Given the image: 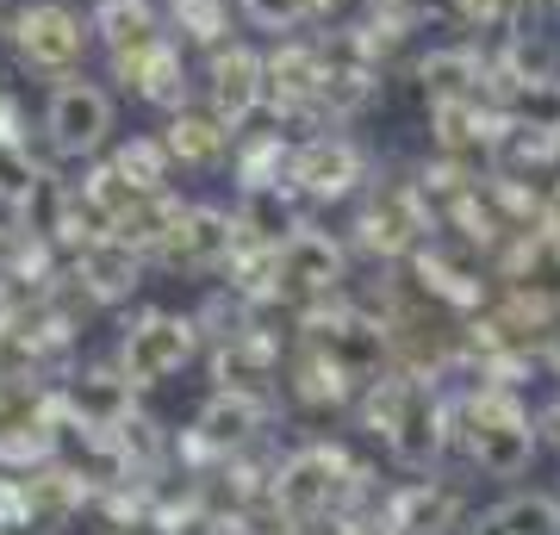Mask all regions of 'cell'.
<instances>
[{
    "label": "cell",
    "instance_id": "obj_34",
    "mask_svg": "<svg viewBox=\"0 0 560 535\" xmlns=\"http://www.w3.org/2000/svg\"><path fill=\"white\" fill-rule=\"evenodd\" d=\"M548 199H555V206H560V175H555V187H548Z\"/></svg>",
    "mask_w": 560,
    "mask_h": 535
},
{
    "label": "cell",
    "instance_id": "obj_22",
    "mask_svg": "<svg viewBox=\"0 0 560 535\" xmlns=\"http://www.w3.org/2000/svg\"><path fill=\"white\" fill-rule=\"evenodd\" d=\"M162 20H168V32L180 38V50H187V57H194V50H200V57H212L219 44L237 38L243 13H237V0H168V13H162Z\"/></svg>",
    "mask_w": 560,
    "mask_h": 535
},
{
    "label": "cell",
    "instance_id": "obj_30",
    "mask_svg": "<svg viewBox=\"0 0 560 535\" xmlns=\"http://www.w3.org/2000/svg\"><path fill=\"white\" fill-rule=\"evenodd\" d=\"M541 437H548V442H555V449H560V405H555V411H548V417H541Z\"/></svg>",
    "mask_w": 560,
    "mask_h": 535
},
{
    "label": "cell",
    "instance_id": "obj_26",
    "mask_svg": "<svg viewBox=\"0 0 560 535\" xmlns=\"http://www.w3.org/2000/svg\"><path fill=\"white\" fill-rule=\"evenodd\" d=\"M330 7L337 0H237V13L256 32H275V38H287V32H305V25L330 20Z\"/></svg>",
    "mask_w": 560,
    "mask_h": 535
},
{
    "label": "cell",
    "instance_id": "obj_35",
    "mask_svg": "<svg viewBox=\"0 0 560 535\" xmlns=\"http://www.w3.org/2000/svg\"><path fill=\"white\" fill-rule=\"evenodd\" d=\"M555 131H560V119H555Z\"/></svg>",
    "mask_w": 560,
    "mask_h": 535
},
{
    "label": "cell",
    "instance_id": "obj_11",
    "mask_svg": "<svg viewBox=\"0 0 560 535\" xmlns=\"http://www.w3.org/2000/svg\"><path fill=\"white\" fill-rule=\"evenodd\" d=\"M200 349V317H180V312H143L119 342V374L131 386H162L168 374H180Z\"/></svg>",
    "mask_w": 560,
    "mask_h": 535
},
{
    "label": "cell",
    "instance_id": "obj_5",
    "mask_svg": "<svg viewBox=\"0 0 560 535\" xmlns=\"http://www.w3.org/2000/svg\"><path fill=\"white\" fill-rule=\"evenodd\" d=\"M342 280H349V256H342V243L330 237V231L300 224V231L275 249V305H293L300 317L337 305Z\"/></svg>",
    "mask_w": 560,
    "mask_h": 535
},
{
    "label": "cell",
    "instance_id": "obj_15",
    "mask_svg": "<svg viewBox=\"0 0 560 535\" xmlns=\"http://www.w3.org/2000/svg\"><path fill=\"white\" fill-rule=\"evenodd\" d=\"M162 150H168V156H175V168H224V162H231V143H237V131H231V125L219 119V113H212V106H206L200 94L187 100V106H175V113H162Z\"/></svg>",
    "mask_w": 560,
    "mask_h": 535
},
{
    "label": "cell",
    "instance_id": "obj_13",
    "mask_svg": "<svg viewBox=\"0 0 560 535\" xmlns=\"http://www.w3.org/2000/svg\"><path fill=\"white\" fill-rule=\"evenodd\" d=\"M62 268H69V287H75L88 305H119V299H131L143 287L150 256L131 249V243H119V237H88L62 256Z\"/></svg>",
    "mask_w": 560,
    "mask_h": 535
},
{
    "label": "cell",
    "instance_id": "obj_10",
    "mask_svg": "<svg viewBox=\"0 0 560 535\" xmlns=\"http://www.w3.org/2000/svg\"><path fill=\"white\" fill-rule=\"evenodd\" d=\"M106 75L119 81L131 100L156 106V113H175V106H187V100L200 94L194 57L180 50L175 32H162V38L138 44V50H125V57H106Z\"/></svg>",
    "mask_w": 560,
    "mask_h": 535
},
{
    "label": "cell",
    "instance_id": "obj_18",
    "mask_svg": "<svg viewBox=\"0 0 560 535\" xmlns=\"http://www.w3.org/2000/svg\"><path fill=\"white\" fill-rule=\"evenodd\" d=\"M62 417H75L62 430H119L138 417V386L119 368H88L62 386Z\"/></svg>",
    "mask_w": 560,
    "mask_h": 535
},
{
    "label": "cell",
    "instance_id": "obj_27",
    "mask_svg": "<svg viewBox=\"0 0 560 535\" xmlns=\"http://www.w3.org/2000/svg\"><path fill=\"white\" fill-rule=\"evenodd\" d=\"M38 175H44V162L32 156V143L0 138V206H7V212H20L25 194L38 187Z\"/></svg>",
    "mask_w": 560,
    "mask_h": 535
},
{
    "label": "cell",
    "instance_id": "obj_31",
    "mask_svg": "<svg viewBox=\"0 0 560 535\" xmlns=\"http://www.w3.org/2000/svg\"><path fill=\"white\" fill-rule=\"evenodd\" d=\"M7 106H13V88H7V81H0V113H7Z\"/></svg>",
    "mask_w": 560,
    "mask_h": 535
},
{
    "label": "cell",
    "instance_id": "obj_23",
    "mask_svg": "<svg viewBox=\"0 0 560 535\" xmlns=\"http://www.w3.org/2000/svg\"><path fill=\"white\" fill-rule=\"evenodd\" d=\"M293 131H280V125H268V131H249L243 125L237 143H231V175H237V187H275V181H287V162H293Z\"/></svg>",
    "mask_w": 560,
    "mask_h": 535
},
{
    "label": "cell",
    "instance_id": "obj_3",
    "mask_svg": "<svg viewBox=\"0 0 560 535\" xmlns=\"http://www.w3.org/2000/svg\"><path fill=\"white\" fill-rule=\"evenodd\" d=\"M261 113L280 131H324V57L318 38H275L261 50Z\"/></svg>",
    "mask_w": 560,
    "mask_h": 535
},
{
    "label": "cell",
    "instance_id": "obj_16",
    "mask_svg": "<svg viewBox=\"0 0 560 535\" xmlns=\"http://www.w3.org/2000/svg\"><path fill=\"white\" fill-rule=\"evenodd\" d=\"M411 81L418 94L436 106V100H467V94H492V57L486 44H430L418 62H411Z\"/></svg>",
    "mask_w": 560,
    "mask_h": 535
},
{
    "label": "cell",
    "instance_id": "obj_6",
    "mask_svg": "<svg viewBox=\"0 0 560 535\" xmlns=\"http://www.w3.org/2000/svg\"><path fill=\"white\" fill-rule=\"evenodd\" d=\"M436 237V212L418 181H368L355 212V243L381 261H405L418 243Z\"/></svg>",
    "mask_w": 560,
    "mask_h": 535
},
{
    "label": "cell",
    "instance_id": "obj_2",
    "mask_svg": "<svg viewBox=\"0 0 560 535\" xmlns=\"http://www.w3.org/2000/svg\"><path fill=\"white\" fill-rule=\"evenodd\" d=\"M113 131H119V100L106 81H94L88 69L50 81V100H44V143L57 150L62 162H94L113 150Z\"/></svg>",
    "mask_w": 560,
    "mask_h": 535
},
{
    "label": "cell",
    "instance_id": "obj_25",
    "mask_svg": "<svg viewBox=\"0 0 560 535\" xmlns=\"http://www.w3.org/2000/svg\"><path fill=\"white\" fill-rule=\"evenodd\" d=\"M113 156V168H119L131 187H143V194H168V181H175V156L162 150V138H125L106 150Z\"/></svg>",
    "mask_w": 560,
    "mask_h": 535
},
{
    "label": "cell",
    "instance_id": "obj_12",
    "mask_svg": "<svg viewBox=\"0 0 560 535\" xmlns=\"http://www.w3.org/2000/svg\"><path fill=\"white\" fill-rule=\"evenodd\" d=\"M200 100L231 131L256 125V113H261V50L256 44H243V38L219 44L200 69Z\"/></svg>",
    "mask_w": 560,
    "mask_h": 535
},
{
    "label": "cell",
    "instance_id": "obj_8",
    "mask_svg": "<svg viewBox=\"0 0 560 535\" xmlns=\"http://www.w3.org/2000/svg\"><path fill=\"white\" fill-rule=\"evenodd\" d=\"M287 187L312 206H337V199L361 194L368 187V150H361L349 131L324 125L312 138L293 143V162H287Z\"/></svg>",
    "mask_w": 560,
    "mask_h": 535
},
{
    "label": "cell",
    "instance_id": "obj_20",
    "mask_svg": "<svg viewBox=\"0 0 560 535\" xmlns=\"http://www.w3.org/2000/svg\"><path fill=\"white\" fill-rule=\"evenodd\" d=\"M300 206L305 199L287 187V181H275V187H237V243H256V249H280V243L300 231Z\"/></svg>",
    "mask_w": 560,
    "mask_h": 535
},
{
    "label": "cell",
    "instance_id": "obj_32",
    "mask_svg": "<svg viewBox=\"0 0 560 535\" xmlns=\"http://www.w3.org/2000/svg\"><path fill=\"white\" fill-rule=\"evenodd\" d=\"M374 7H418V0H374Z\"/></svg>",
    "mask_w": 560,
    "mask_h": 535
},
{
    "label": "cell",
    "instance_id": "obj_4",
    "mask_svg": "<svg viewBox=\"0 0 560 535\" xmlns=\"http://www.w3.org/2000/svg\"><path fill=\"white\" fill-rule=\"evenodd\" d=\"M318 57H324V125H349L361 119L386 88V57L374 50L368 25H330L318 32Z\"/></svg>",
    "mask_w": 560,
    "mask_h": 535
},
{
    "label": "cell",
    "instance_id": "obj_33",
    "mask_svg": "<svg viewBox=\"0 0 560 535\" xmlns=\"http://www.w3.org/2000/svg\"><path fill=\"white\" fill-rule=\"evenodd\" d=\"M7 13H13V0H0V25H7Z\"/></svg>",
    "mask_w": 560,
    "mask_h": 535
},
{
    "label": "cell",
    "instance_id": "obj_17",
    "mask_svg": "<svg viewBox=\"0 0 560 535\" xmlns=\"http://www.w3.org/2000/svg\"><path fill=\"white\" fill-rule=\"evenodd\" d=\"M349 461H342V449H300V455H287V467H280V479H275V504L287 516H318V511H330V498L349 486Z\"/></svg>",
    "mask_w": 560,
    "mask_h": 535
},
{
    "label": "cell",
    "instance_id": "obj_28",
    "mask_svg": "<svg viewBox=\"0 0 560 535\" xmlns=\"http://www.w3.org/2000/svg\"><path fill=\"white\" fill-rule=\"evenodd\" d=\"M386 516H393V530H399V535L442 530V516H448V492H436V486H411V492H405Z\"/></svg>",
    "mask_w": 560,
    "mask_h": 535
},
{
    "label": "cell",
    "instance_id": "obj_14",
    "mask_svg": "<svg viewBox=\"0 0 560 535\" xmlns=\"http://www.w3.org/2000/svg\"><path fill=\"white\" fill-rule=\"evenodd\" d=\"M381 437H386V449L399 455V467H411V474H423V467L442 455V398L423 374H405L399 405H393Z\"/></svg>",
    "mask_w": 560,
    "mask_h": 535
},
{
    "label": "cell",
    "instance_id": "obj_24",
    "mask_svg": "<svg viewBox=\"0 0 560 535\" xmlns=\"http://www.w3.org/2000/svg\"><path fill=\"white\" fill-rule=\"evenodd\" d=\"M474 535H560V504L548 492H517L504 498Z\"/></svg>",
    "mask_w": 560,
    "mask_h": 535
},
{
    "label": "cell",
    "instance_id": "obj_7",
    "mask_svg": "<svg viewBox=\"0 0 560 535\" xmlns=\"http://www.w3.org/2000/svg\"><path fill=\"white\" fill-rule=\"evenodd\" d=\"M467 455L480 461V474L517 479L536 455V423L517 405L511 386H480L467 398Z\"/></svg>",
    "mask_w": 560,
    "mask_h": 535
},
{
    "label": "cell",
    "instance_id": "obj_9",
    "mask_svg": "<svg viewBox=\"0 0 560 535\" xmlns=\"http://www.w3.org/2000/svg\"><path fill=\"white\" fill-rule=\"evenodd\" d=\"M231 249H237V219L224 206H206V199H180L175 224L162 231L150 261L168 275H224Z\"/></svg>",
    "mask_w": 560,
    "mask_h": 535
},
{
    "label": "cell",
    "instance_id": "obj_19",
    "mask_svg": "<svg viewBox=\"0 0 560 535\" xmlns=\"http://www.w3.org/2000/svg\"><path fill=\"white\" fill-rule=\"evenodd\" d=\"M261 423H268V398H261V393H231V386H219V393L200 405V417H194V449L231 455V449H243V442H256Z\"/></svg>",
    "mask_w": 560,
    "mask_h": 535
},
{
    "label": "cell",
    "instance_id": "obj_1",
    "mask_svg": "<svg viewBox=\"0 0 560 535\" xmlns=\"http://www.w3.org/2000/svg\"><path fill=\"white\" fill-rule=\"evenodd\" d=\"M0 38H7L13 62L38 81L75 75L81 62H88V50H94L88 13L69 7V0H20V7L7 13V25H0Z\"/></svg>",
    "mask_w": 560,
    "mask_h": 535
},
{
    "label": "cell",
    "instance_id": "obj_29",
    "mask_svg": "<svg viewBox=\"0 0 560 535\" xmlns=\"http://www.w3.org/2000/svg\"><path fill=\"white\" fill-rule=\"evenodd\" d=\"M442 20L474 32V38H492L511 25V0H442Z\"/></svg>",
    "mask_w": 560,
    "mask_h": 535
},
{
    "label": "cell",
    "instance_id": "obj_21",
    "mask_svg": "<svg viewBox=\"0 0 560 535\" xmlns=\"http://www.w3.org/2000/svg\"><path fill=\"white\" fill-rule=\"evenodd\" d=\"M88 32L101 44V57H125V50L162 38L168 20H162L156 0H94V7H88Z\"/></svg>",
    "mask_w": 560,
    "mask_h": 535
}]
</instances>
